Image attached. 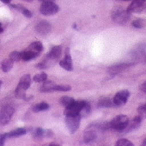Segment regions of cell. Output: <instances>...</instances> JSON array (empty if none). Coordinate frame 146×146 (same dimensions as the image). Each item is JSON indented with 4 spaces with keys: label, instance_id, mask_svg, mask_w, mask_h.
<instances>
[{
    "label": "cell",
    "instance_id": "obj_43",
    "mask_svg": "<svg viewBox=\"0 0 146 146\" xmlns=\"http://www.w3.org/2000/svg\"><path fill=\"white\" fill-rule=\"evenodd\" d=\"M123 1H130V0H123Z\"/></svg>",
    "mask_w": 146,
    "mask_h": 146
},
{
    "label": "cell",
    "instance_id": "obj_36",
    "mask_svg": "<svg viewBox=\"0 0 146 146\" xmlns=\"http://www.w3.org/2000/svg\"><path fill=\"white\" fill-rule=\"evenodd\" d=\"M0 1L4 4H10L11 2V0H0Z\"/></svg>",
    "mask_w": 146,
    "mask_h": 146
},
{
    "label": "cell",
    "instance_id": "obj_27",
    "mask_svg": "<svg viewBox=\"0 0 146 146\" xmlns=\"http://www.w3.org/2000/svg\"><path fill=\"white\" fill-rule=\"evenodd\" d=\"M116 145L117 146H133V143L129 141L128 139H125V138H122V139H119L117 143H116Z\"/></svg>",
    "mask_w": 146,
    "mask_h": 146
},
{
    "label": "cell",
    "instance_id": "obj_35",
    "mask_svg": "<svg viewBox=\"0 0 146 146\" xmlns=\"http://www.w3.org/2000/svg\"><path fill=\"white\" fill-rule=\"evenodd\" d=\"M140 90L143 91V92H146V80L144 82H143V84H141Z\"/></svg>",
    "mask_w": 146,
    "mask_h": 146
},
{
    "label": "cell",
    "instance_id": "obj_9",
    "mask_svg": "<svg viewBox=\"0 0 146 146\" xmlns=\"http://www.w3.org/2000/svg\"><path fill=\"white\" fill-rule=\"evenodd\" d=\"M85 101H73L71 104L66 106L64 114L65 116H72V115H78L81 108L84 104Z\"/></svg>",
    "mask_w": 146,
    "mask_h": 146
},
{
    "label": "cell",
    "instance_id": "obj_4",
    "mask_svg": "<svg viewBox=\"0 0 146 146\" xmlns=\"http://www.w3.org/2000/svg\"><path fill=\"white\" fill-rule=\"evenodd\" d=\"M31 84V78L29 74L24 75L18 83L16 90H15V95L17 98H22L24 99L25 98V90L30 88Z\"/></svg>",
    "mask_w": 146,
    "mask_h": 146
},
{
    "label": "cell",
    "instance_id": "obj_18",
    "mask_svg": "<svg viewBox=\"0 0 146 146\" xmlns=\"http://www.w3.org/2000/svg\"><path fill=\"white\" fill-rule=\"evenodd\" d=\"M36 56H38V53L30 50L21 52V59H23L24 61H30V60L36 58Z\"/></svg>",
    "mask_w": 146,
    "mask_h": 146
},
{
    "label": "cell",
    "instance_id": "obj_41",
    "mask_svg": "<svg viewBox=\"0 0 146 146\" xmlns=\"http://www.w3.org/2000/svg\"><path fill=\"white\" fill-rule=\"evenodd\" d=\"M24 1H26V2H32L33 0H24Z\"/></svg>",
    "mask_w": 146,
    "mask_h": 146
},
{
    "label": "cell",
    "instance_id": "obj_22",
    "mask_svg": "<svg viewBox=\"0 0 146 146\" xmlns=\"http://www.w3.org/2000/svg\"><path fill=\"white\" fill-rule=\"evenodd\" d=\"M50 108L49 104L45 102H42V103H39V104H35L33 107H32V111L34 112H39V111H46Z\"/></svg>",
    "mask_w": 146,
    "mask_h": 146
},
{
    "label": "cell",
    "instance_id": "obj_42",
    "mask_svg": "<svg viewBox=\"0 0 146 146\" xmlns=\"http://www.w3.org/2000/svg\"><path fill=\"white\" fill-rule=\"evenodd\" d=\"M2 84H3L2 80H0V88H1V86H2Z\"/></svg>",
    "mask_w": 146,
    "mask_h": 146
},
{
    "label": "cell",
    "instance_id": "obj_37",
    "mask_svg": "<svg viewBox=\"0 0 146 146\" xmlns=\"http://www.w3.org/2000/svg\"><path fill=\"white\" fill-rule=\"evenodd\" d=\"M40 2H42V3H44V2H53L54 0H39Z\"/></svg>",
    "mask_w": 146,
    "mask_h": 146
},
{
    "label": "cell",
    "instance_id": "obj_1",
    "mask_svg": "<svg viewBox=\"0 0 146 146\" xmlns=\"http://www.w3.org/2000/svg\"><path fill=\"white\" fill-rule=\"evenodd\" d=\"M111 129L109 122L104 123H94L90 124L84 131V141L85 143H91L97 142L98 138L102 137V134Z\"/></svg>",
    "mask_w": 146,
    "mask_h": 146
},
{
    "label": "cell",
    "instance_id": "obj_21",
    "mask_svg": "<svg viewBox=\"0 0 146 146\" xmlns=\"http://www.w3.org/2000/svg\"><path fill=\"white\" fill-rule=\"evenodd\" d=\"M90 111H91L90 105L85 101L84 104L83 105V107H82L81 110H80V111H79L78 115H79L81 117H88V116L90 114Z\"/></svg>",
    "mask_w": 146,
    "mask_h": 146
},
{
    "label": "cell",
    "instance_id": "obj_26",
    "mask_svg": "<svg viewBox=\"0 0 146 146\" xmlns=\"http://www.w3.org/2000/svg\"><path fill=\"white\" fill-rule=\"evenodd\" d=\"M33 137L34 138H43L44 137V130L42 128H36V131L33 132Z\"/></svg>",
    "mask_w": 146,
    "mask_h": 146
},
{
    "label": "cell",
    "instance_id": "obj_25",
    "mask_svg": "<svg viewBox=\"0 0 146 146\" xmlns=\"http://www.w3.org/2000/svg\"><path fill=\"white\" fill-rule=\"evenodd\" d=\"M10 59L14 62H18L21 60V53L18 51H12L10 54Z\"/></svg>",
    "mask_w": 146,
    "mask_h": 146
},
{
    "label": "cell",
    "instance_id": "obj_29",
    "mask_svg": "<svg viewBox=\"0 0 146 146\" xmlns=\"http://www.w3.org/2000/svg\"><path fill=\"white\" fill-rule=\"evenodd\" d=\"M131 25L136 28V29H142L144 25V20L141 19V18H138V19H135L132 23Z\"/></svg>",
    "mask_w": 146,
    "mask_h": 146
},
{
    "label": "cell",
    "instance_id": "obj_30",
    "mask_svg": "<svg viewBox=\"0 0 146 146\" xmlns=\"http://www.w3.org/2000/svg\"><path fill=\"white\" fill-rule=\"evenodd\" d=\"M73 101H75L72 98L70 97H67V96H64V97H62L60 98V104L64 106H67L69 105L70 104H71Z\"/></svg>",
    "mask_w": 146,
    "mask_h": 146
},
{
    "label": "cell",
    "instance_id": "obj_16",
    "mask_svg": "<svg viewBox=\"0 0 146 146\" xmlns=\"http://www.w3.org/2000/svg\"><path fill=\"white\" fill-rule=\"evenodd\" d=\"M42 83L43 84L40 87L41 92H52V91H54V86L56 84L55 83H53L52 81H46V80H44Z\"/></svg>",
    "mask_w": 146,
    "mask_h": 146
},
{
    "label": "cell",
    "instance_id": "obj_28",
    "mask_svg": "<svg viewBox=\"0 0 146 146\" xmlns=\"http://www.w3.org/2000/svg\"><path fill=\"white\" fill-rule=\"evenodd\" d=\"M70 90H71V87L70 85L55 84L54 86V91H70Z\"/></svg>",
    "mask_w": 146,
    "mask_h": 146
},
{
    "label": "cell",
    "instance_id": "obj_23",
    "mask_svg": "<svg viewBox=\"0 0 146 146\" xmlns=\"http://www.w3.org/2000/svg\"><path fill=\"white\" fill-rule=\"evenodd\" d=\"M13 67V62L9 58V59H5L3 60L2 64H1V68L3 70L4 72H8L10 71Z\"/></svg>",
    "mask_w": 146,
    "mask_h": 146
},
{
    "label": "cell",
    "instance_id": "obj_12",
    "mask_svg": "<svg viewBox=\"0 0 146 146\" xmlns=\"http://www.w3.org/2000/svg\"><path fill=\"white\" fill-rule=\"evenodd\" d=\"M35 31L36 33H38L41 36H45L50 32L51 25L49 22L43 20V21H40L38 25L35 26Z\"/></svg>",
    "mask_w": 146,
    "mask_h": 146
},
{
    "label": "cell",
    "instance_id": "obj_8",
    "mask_svg": "<svg viewBox=\"0 0 146 146\" xmlns=\"http://www.w3.org/2000/svg\"><path fill=\"white\" fill-rule=\"evenodd\" d=\"M14 108L10 105H6L3 107L0 111V125H5L7 124L14 114Z\"/></svg>",
    "mask_w": 146,
    "mask_h": 146
},
{
    "label": "cell",
    "instance_id": "obj_2",
    "mask_svg": "<svg viewBox=\"0 0 146 146\" xmlns=\"http://www.w3.org/2000/svg\"><path fill=\"white\" fill-rule=\"evenodd\" d=\"M61 55H62L61 46L60 45L54 46L50 50V51L46 55V58H44V60L36 64V67L40 69V70H44L46 68H49V67L52 66L61 58Z\"/></svg>",
    "mask_w": 146,
    "mask_h": 146
},
{
    "label": "cell",
    "instance_id": "obj_15",
    "mask_svg": "<svg viewBox=\"0 0 146 146\" xmlns=\"http://www.w3.org/2000/svg\"><path fill=\"white\" fill-rule=\"evenodd\" d=\"M142 120H143V117L138 115V116H136L131 122L129 121V123H128L127 126L125 129L123 131V133H128V132H130L133 130H136L137 128H138L142 123Z\"/></svg>",
    "mask_w": 146,
    "mask_h": 146
},
{
    "label": "cell",
    "instance_id": "obj_38",
    "mask_svg": "<svg viewBox=\"0 0 146 146\" xmlns=\"http://www.w3.org/2000/svg\"><path fill=\"white\" fill-rule=\"evenodd\" d=\"M3 31H4V29H3V27H2L1 24H0V33H2Z\"/></svg>",
    "mask_w": 146,
    "mask_h": 146
},
{
    "label": "cell",
    "instance_id": "obj_20",
    "mask_svg": "<svg viewBox=\"0 0 146 146\" xmlns=\"http://www.w3.org/2000/svg\"><path fill=\"white\" fill-rule=\"evenodd\" d=\"M26 133H27V131L25 129H24V128H18V129H16V130L9 132L7 134V137H17L24 136Z\"/></svg>",
    "mask_w": 146,
    "mask_h": 146
},
{
    "label": "cell",
    "instance_id": "obj_3",
    "mask_svg": "<svg viewBox=\"0 0 146 146\" xmlns=\"http://www.w3.org/2000/svg\"><path fill=\"white\" fill-rule=\"evenodd\" d=\"M131 13L122 7H116L111 11V19L117 25H124L130 19Z\"/></svg>",
    "mask_w": 146,
    "mask_h": 146
},
{
    "label": "cell",
    "instance_id": "obj_24",
    "mask_svg": "<svg viewBox=\"0 0 146 146\" xmlns=\"http://www.w3.org/2000/svg\"><path fill=\"white\" fill-rule=\"evenodd\" d=\"M46 79H47V74L44 72L38 73V74H36L33 77V81L36 83H42Z\"/></svg>",
    "mask_w": 146,
    "mask_h": 146
},
{
    "label": "cell",
    "instance_id": "obj_33",
    "mask_svg": "<svg viewBox=\"0 0 146 146\" xmlns=\"http://www.w3.org/2000/svg\"><path fill=\"white\" fill-rule=\"evenodd\" d=\"M8 138L7 137V134H2V135H0V146H2L5 144L6 139Z\"/></svg>",
    "mask_w": 146,
    "mask_h": 146
},
{
    "label": "cell",
    "instance_id": "obj_32",
    "mask_svg": "<svg viewBox=\"0 0 146 146\" xmlns=\"http://www.w3.org/2000/svg\"><path fill=\"white\" fill-rule=\"evenodd\" d=\"M22 13L24 14L25 17H28V18L32 17V13H31V11H29V10L26 9V8H24V9L22 10Z\"/></svg>",
    "mask_w": 146,
    "mask_h": 146
},
{
    "label": "cell",
    "instance_id": "obj_7",
    "mask_svg": "<svg viewBox=\"0 0 146 146\" xmlns=\"http://www.w3.org/2000/svg\"><path fill=\"white\" fill-rule=\"evenodd\" d=\"M39 11L44 16H51L59 11V6L53 2H44L42 3Z\"/></svg>",
    "mask_w": 146,
    "mask_h": 146
},
{
    "label": "cell",
    "instance_id": "obj_5",
    "mask_svg": "<svg viewBox=\"0 0 146 146\" xmlns=\"http://www.w3.org/2000/svg\"><path fill=\"white\" fill-rule=\"evenodd\" d=\"M129 121L130 120L127 116L118 115V116L115 117L111 122H109L110 128L115 130V131H123L126 128Z\"/></svg>",
    "mask_w": 146,
    "mask_h": 146
},
{
    "label": "cell",
    "instance_id": "obj_13",
    "mask_svg": "<svg viewBox=\"0 0 146 146\" xmlns=\"http://www.w3.org/2000/svg\"><path fill=\"white\" fill-rule=\"evenodd\" d=\"M132 66V64H129V63H121V64H117L115 65H112L110 68H108V72L111 75H117L118 73L126 70L127 69H129L130 67Z\"/></svg>",
    "mask_w": 146,
    "mask_h": 146
},
{
    "label": "cell",
    "instance_id": "obj_10",
    "mask_svg": "<svg viewBox=\"0 0 146 146\" xmlns=\"http://www.w3.org/2000/svg\"><path fill=\"white\" fill-rule=\"evenodd\" d=\"M146 9V0H132L126 10L130 13H139Z\"/></svg>",
    "mask_w": 146,
    "mask_h": 146
},
{
    "label": "cell",
    "instance_id": "obj_14",
    "mask_svg": "<svg viewBox=\"0 0 146 146\" xmlns=\"http://www.w3.org/2000/svg\"><path fill=\"white\" fill-rule=\"evenodd\" d=\"M59 65L68 70V71H71L73 70V65H72V58L70 57V49L69 48H66L65 50V56L63 60H61L59 62Z\"/></svg>",
    "mask_w": 146,
    "mask_h": 146
},
{
    "label": "cell",
    "instance_id": "obj_31",
    "mask_svg": "<svg viewBox=\"0 0 146 146\" xmlns=\"http://www.w3.org/2000/svg\"><path fill=\"white\" fill-rule=\"evenodd\" d=\"M137 112L143 118L146 117V104H141L137 107Z\"/></svg>",
    "mask_w": 146,
    "mask_h": 146
},
{
    "label": "cell",
    "instance_id": "obj_11",
    "mask_svg": "<svg viewBox=\"0 0 146 146\" xmlns=\"http://www.w3.org/2000/svg\"><path fill=\"white\" fill-rule=\"evenodd\" d=\"M130 91L127 90H120L114 96L113 98V103L117 106H121L127 103L128 99L130 98Z\"/></svg>",
    "mask_w": 146,
    "mask_h": 146
},
{
    "label": "cell",
    "instance_id": "obj_6",
    "mask_svg": "<svg viewBox=\"0 0 146 146\" xmlns=\"http://www.w3.org/2000/svg\"><path fill=\"white\" fill-rule=\"evenodd\" d=\"M81 121V117L79 115H72V116H66L65 123L67 129L70 134H74L79 128Z\"/></svg>",
    "mask_w": 146,
    "mask_h": 146
},
{
    "label": "cell",
    "instance_id": "obj_19",
    "mask_svg": "<svg viewBox=\"0 0 146 146\" xmlns=\"http://www.w3.org/2000/svg\"><path fill=\"white\" fill-rule=\"evenodd\" d=\"M27 50L35 51V52H36V53H38V54H39L41 51H43L44 46H43L42 43H40L39 41H35V42H33L31 44H30V46L27 48Z\"/></svg>",
    "mask_w": 146,
    "mask_h": 146
},
{
    "label": "cell",
    "instance_id": "obj_34",
    "mask_svg": "<svg viewBox=\"0 0 146 146\" xmlns=\"http://www.w3.org/2000/svg\"><path fill=\"white\" fill-rule=\"evenodd\" d=\"M53 136V132L51 130H46L44 131V137H51Z\"/></svg>",
    "mask_w": 146,
    "mask_h": 146
},
{
    "label": "cell",
    "instance_id": "obj_17",
    "mask_svg": "<svg viewBox=\"0 0 146 146\" xmlns=\"http://www.w3.org/2000/svg\"><path fill=\"white\" fill-rule=\"evenodd\" d=\"M112 106H114V103L109 98L102 97L98 102V107L99 108H109Z\"/></svg>",
    "mask_w": 146,
    "mask_h": 146
},
{
    "label": "cell",
    "instance_id": "obj_40",
    "mask_svg": "<svg viewBox=\"0 0 146 146\" xmlns=\"http://www.w3.org/2000/svg\"><path fill=\"white\" fill-rule=\"evenodd\" d=\"M73 29H77V24L76 23L73 25Z\"/></svg>",
    "mask_w": 146,
    "mask_h": 146
},
{
    "label": "cell",
    "instance_id": "obj_39",
    "mask_svg": "<svg viewBox=\"0 0 146 146\" xmlns=\"http://www.w3.org/2000/svg\"><path fill=\"white\" fill-rule=\"evenodd\" d=\"M142 145H143V146H146V138L143 140V142L142 143Z\"/></svg>",
    "mask_w": 146,
    "mask_h": 146
}]
</instances>
